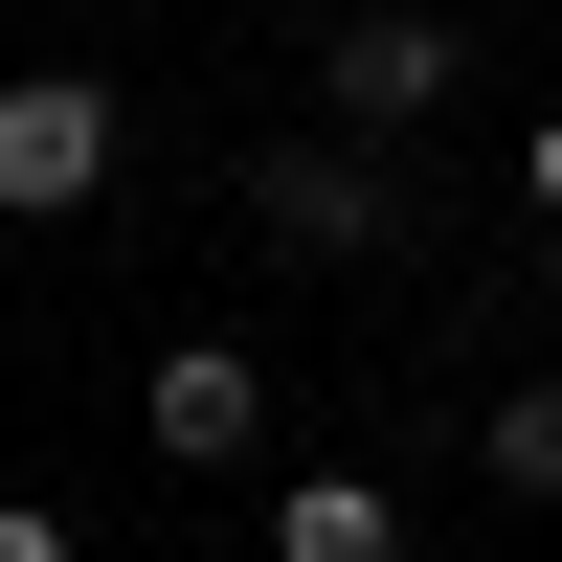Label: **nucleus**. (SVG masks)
I'll return each instance as SVG.
<instances>
[{"label": "nucleus", "instance_id": "f257e3e1", "mask_svg": "<svg viewBox=\"0 0 562 562\" xmlns=\"http://www.w3.org/2000/svg\"><path fill=\"white\" fill-rule=\"evenodd\" d=\"M450 90H473V23H428V0H360V23H315V135H428Z\"/></svg>", "mask_w": 562, "mask_h": 562}, {"label": "nucleus", "instance_id": "f03ea898", "mask_svg": "<svg viewBox=\"0 0 562 562\" xmlns=\"http://www.w3.org/2000/svg\"><path fill=\"white\" fill-rule=\"evenodd\" d=\"M113 203V90L90 68H0V225H68Z\"/></svg>", "mask_w": 562, "mask_h": 562}, {"label": "nucleus", "instance_id": "7ed1b4c3", "mask_svg": "<svg viewBox=\"0 0 562 562\" xmlns=\"http://www.w3.org/2000/svg\"><path fill=\"white\" fill-rule=\"evenodd\" d=\"M248 225H270V248H315V270L405 248V203H383V158H360V135H248Z\"/></svg>", "mask_w": 562, "mask_h": 562}, {"label": "nucleus", "instance_id": "20e7f679", "mask_svg": "<svg viewBox=\"0 0 562 562\" xmlns=\"http://www.w3.org/2000/svg\"><path fill=\"white\" fill-rule=\"evenodd\" d=\"M158 450H180V473H248V450H270V360L248 338H158Z\"/></svg>", "mask_w": 562, "mask_h": 562}, {"label": "nucleus", "instance_id": "39448f33", "mask_svg": "<svg viewBox=\"0 0 562 562\" xmlns=\"http://www.w3.org/2000/svg\"><path fill=\"white\" fill-rule=\"evenodd\" d=\"M270 562H405V495L383 473H293L270 495Z\"/></svg>", "mask_w": 562, "mask_h": 562}, {"label": "nucleus", "instance_id": "423d86ee", "mask_svg": "<svg viewBox=\"0 0 562 562\" xmlns=\"http://www.w3.org/2000/svg\"><path fill=\"white\" fill-rule=\"evenodd\" d=\"M495 495H540V518H562V360H540V383H495Z\"/></svg>", "mask_w": 562, "mask_h": 562}, {"label": "nucleus", "instance_id": "0eeeda50", "mask_svg": "<svg viewBox=\"0 0 562 562\" xmlns=\"http://www.w3.org/2000/svg\"><path fill=\"white\" fill-rule=\"evenodd\" d=\"M0 562H90V540H68V518H45V495H0Z\"/></svg>", "mask_w": 562, "mask_h": 562}, {"label": "nucleus", "instance_id": "6e6552de", "mask_svg": "<svg viewBox=\"0 0 562 562\" xmlns=\"http://www.w3.org/2000/svg\"><path fill=\"white\" fill-rule=\"evenodd\" d=\"M518 203H540V225H562V113H540V158H518Z\"/></svg>", "mask_w": 562, "mask_h": 562}]
</instances>
